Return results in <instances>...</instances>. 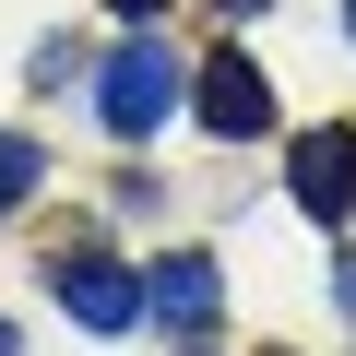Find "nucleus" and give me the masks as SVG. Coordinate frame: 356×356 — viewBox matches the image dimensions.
Wrapping results in <instances>:
<instances>
[{
    "label": "nucleus",
    "instance_id": "obj_8",
    "mask_svg": "<svg viewBox=\"0 0 356 356\" xmlns=\"http://www.w3.org/2000/svg\"><path fill=\"white\" fill-rule=\"evenodd\" d=\"M332 285H344V309H356V250H344V273H332Z\"/></svg>",
    "mask_w": 356,
    "mask_h": 356
},
{
    "label": "nucleus",
    "instance_id": "obj_7",
    "mask_svg": "<svg viewBox=\"0 0 356 356\" xmlns=\"http://www.w3.org/2000/svg\"><path fill=\"white\" fill-rule=\"evenodd\" d=\"M107 13H131V24H143V13H166V0H107Z\"/></svg>",
    "mask_w": 356,
    "mask_h": 356
},
{
    "label": "nucleus",
    "instance_id": "obj_1",
    "mask_svg": "<svg viewBox=\"0 0 356 356\" xmlns=\"http://www.w3.org/2000/svg\"><path fill=\"white\" fill-rule=\"evenodd\" d=\"M166 107H178V60H166L154 36H131V48H119V60L95 72V119H107L119 143H143V131H154Z\"/></svg>",
    "mask_w": 356,
    "mask_h": 356
},
{
    "label": "nucleus",
    "instance_id": "obj_3",
    "mask_svg": "<svg viewBox=\"0 0 356 356\" xmlns=\"http://www.w3.org/2000/svg\"><path fill=\"white\" fill-rule=\"evenodd\" d=\"M191 107H202V131H226V143H261V131H273V83H261L250 48H214L202 83H191Z\"/></svg>",
    "mask_w": 356,
    "mask_h": 356
},
{
    "label": "nucleus",
    "instance_id": "obj_2",
    "mask_svg": "<svg viewBox=\"0 0 356 356\" xmlns=\"http://www.w3.org/2000/svg\"><path fill=\"white\" fill-rule=\"evenodd\" d=\"M48 285H60V309H72L83 332H131V321H143V273L107 261V250H60Z\"/></svg>",
    "mask_w": 356,
    "mask_h": 356
},
{
    "label": "nucleus",
    "instance_id": "obj_6",
    "mask_svg": "<svg viewBox=\"0 0 356 356\" xmlns=\"http://www.w3.org/2000/svg\"><path fill=\"white\" fill-rule=\"evenodd\" d=\"M36 178H48V154H36L24 131H0V214H24V202H36Z\"/></svg>",
    "mask_w": 356,
    "mask_h": 356
},
{
    "label": "nucleus",
    "instance_id": "obj_4",
    "mask_svg": "<svg viewBox=\"0 0 356 356\" xmlns=\"http://www.w3.org/2000/svg\"><path fill=\"white\" fill-rule=\"evenodd\" d=\"M285 191H297V202H309L321 226H344V214H356V131H344V119L297 143V166H285Z\"/></svg>",
    "mask_w": 356,
    "mask_h": 356
},
{
    "label": "nucleus",
    "instance_id": "obj_5",
    "mask_svg": "<svg viewBox=\"0 0 356 356\" xmlns=\"http://www.w3.org/2000/svg\"><path fill=\"white\" fill-rule=\"evenodd\" d=\"M143 309H154L166 332H214V309H226V285H214V261H202V250H178V261H154V285H143Z\"/></svg>",
    "mask_w": 356,
    "mask_h": 356
},
{
    "label": "nucleus",
    "instance_id": "obj_9",
    "mask_svg": "<svg viewBox=\"0 0 356 356\" xmlns=\"http://www.w3.org/2000/svg\"><path fill=\"white\" fill-rule=\"evenodd\" d=\"M0 356H24V344H13V321H0Z\"/></svg>",
    "mask_w": 356,
    "mask_h": 356
},
{
    "label": "nucleus",
    "instance_id": "obj_10",
    "mask_svg": "<svg viewBox=\"0 0 356 356\" xmlns=\"http://www.w3.org/2000/svg\"><path fill=\"white\" fill-rule=\"evenodd\" d=\"M344 36H356V0H344Z\"/></svg>",
    "mask_w": 356,
    "mask_h": 356
}]
</instances>
